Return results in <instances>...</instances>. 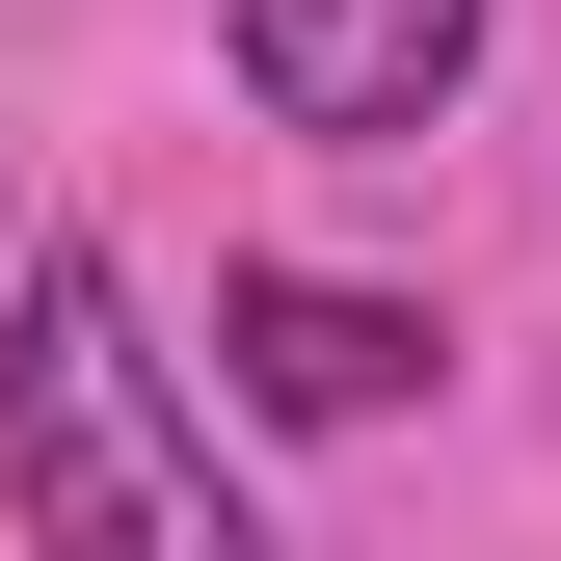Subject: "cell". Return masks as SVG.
Listing matches in <instances>:
<instances>
[{
	"label": "cell",
	"mask_w": 561,
	"mask_h": 561,
	"mask_svg": "<svg viewBox=\"0 0 561 561\" xmlns=\"http://www.w3.org/2000/svg\"><path fill=\"white\" fill-rule=\"evenodd\" d=\"M0 535H27V561H267L215 401H187V347L134 321V267L81 215L0 267Z\"/></svg>",
	"instance_id": "obj_1"
},
{
	"label": "cell",
	"mask_w": 561,
	"mask_h": 561,
	"mask_svg": "<svg viewBox=\"0 0 561 561\" xmlns=\"http://www.w3.org/2000/svg\"><path fill=\"white\" fill-rule=\"evenodd\" d=\"M481 27H508V0H241V107L267 134H321V161H401V134H428L455 81H481Z\"/></svg>",
	"instance_id": "obj_2"
},
{
	"label": "cell",
	"mask_w": 561,
	"mask_h": 561,
	"mask_svg": "<svg viewBox=\"0 0 561 561\" xmlns=\"http://www.w3.org/2000/svg\"><path fill=\"white\" fill-rule=\"evenodd\" d=\"M215 375L267 428H375L428 375V295H347V267H215Z\"/></svg>",
	"instance_id": "obj_3"
}]
</instances>
